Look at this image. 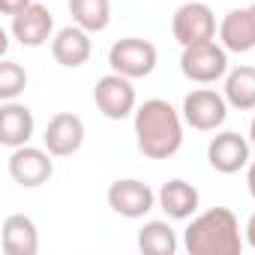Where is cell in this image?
Instances as JSON below:
<instances>
[{
    "label": "cell",
    "instance_id": "1",
    "mask_svg": "<svg viewBox=\"0 0 255 255\" xmlns=\"http://www.w3.org/2000/svg\"><path fill=\"white\" fill-rule=\"evenodd\" d=\"M183 114L168 99H144L135 114V141L147 159H171L183 147Z\"/></svg>",
    "mask_w": 255,
    "mask_h": 255
},
{
    "label": "cell",
    "instance_id": "2",
    "mask_svg": "<svg viewBox=\"0 0 255 255\" xmlns=\"http://www.w3.org/2000/svg\"><path fill=\"white\" fill-rule=\"evenodd\" d=\"M246 237L240 234V222L228 207H210L183 231V249L189 255H240Z\"/></svg>",
    "mask_w": 255,
    "mask_h": 255
},
{
    "label": "cell",
    "instance_id": "3",
    "mask_svg": "<svg viewBox=\"0 0 255 255\" xmlns=\"http://www.w3.org/2000/svg\"><path fill=\"white\" fill-rule=\"evenodd\" d=\"M180 72L195 84H213V81L225 78L228 75V51H225V45L216 42V39L186 45L183 54H180Z\"/></svg>",
    "mask_w": 255,
    "mask_h": 255
},
{
    "label": "cell",
    "instance_id": "4",
    "mask_svg": "<svg viewBox=\"0 0 255 255\" xmlns=\"http://www.w3.org/2000/svg\"><path fill=\"white\" fill-rule=\"evenodd\" d=\"M156 60H159V51L153 42L141 39V36H126V39H117L111 48H108V66L111 72H120L126 78H147L153 69H156Z\"/></svg>",
    "mask_w": 255,
    "mask_h": 255
},
{
    "label": "cell",
    "instance_id": "5",
    "mask_svg": "<svg viewBox=\"0 0 255 255\" xmlns=\"http://www.w3.org/2000/svg\"><path fill=\"white\" fill-rule=\"evenodd\" d=\"M228 99L225 93H216L210 87H198V90H189L183 96V120L198 132H216L219 126L228 120Z\"/></svg>",
    "mask_w": 255,
    "mask_h": 255
},
{
    "label": "cell",
    "instance_id": "6",
    "mask_svg": "<svg viewBox=\"0 0 255 255\" xmlns=\"http://www.w3.org/2000/svg\"><path fill=\"white\" fill-rule=\"evenodd\" d=\"M93 102L108 120H126L138 108V96H135L132 78H126L120 72L102 75L96 81V87H93Z\"/></svg>",
    "mask_w": 255,
    "mask_h": 255
},
{
    "label": "cell",
    "instance_id": "7",
    "mask_svg": "<svg viewBox=\"0 0 255 255\" xmlns=\"http://www.w3.org/2000/svg\"><path fill=\"white\" fill-rule=\"evenodd\" d=\"M171 33L183 48L210 42V39H216V15L201 0H189V3L177 6V12L171 18Z\"/></svg>",
    "mask_w": 255,
    "mask_h": 255
},
{
    "label": "cell",
    "instance_id": "8",
    "mask_svg": "<svg viewBox=\"0 0 255 255\" xmlns=\"http://www.w3.org/2000/svg\"><path fill=\"white\" fill-rule=\"evenodd\" d=\"M108 198V207L123 216V219H141L147 216L159 201H156V192L144 183V180H135V177H123V180H114L105 192Z\"/></svg>",
    "mask_w": 255,
    "mask_h": 255
},
{
    "label": "cell",
    "instance_id": "9",
    "mask_svg": "<svg viewBox=\"0 0 255 255\" xmlns=\"http://www.w3.org/2000/svg\"><path fill=\"white\" fill-rule=\"evenodd\" d=\"M6 168H9V177H12L18 186L36 189V186H42V183L51 180V174H54V156H51L48 150L21 144V147H15V150L9 153Z\"/></svg>",
    "mask_w": 255,
    "mask_h": 255
},
{
    "label": "cell",
    "instance_id": "10",
    "mask_svg": "<svg viewBox=\"0 0 255 255\" xmlns=\"http://www.w3.org/2000/svg\"><path fill=\"white\" fill-rule=\"evenodd\" d=\"M42 144L51 156L63 159V156H72L81 150L84 144V120L72 111H60L48 120L45 132H42Z\"/></svg>",
    "mask_w": 255,
    "mask_h": 255
},
{
    "label": "cell",
    "instance_id": "11",
    "mask_svg": "<svg viewBox=\"0 0 255 255\" xmlns=\"http://www.w3.org/2000/svg\"><path fill=\"white\" fill-rule=\"evenodd\" d=\"M249 144L240 132H219L207 144V162L219 174H237L240 168L249 165Z\"/></svg>",
    "mask_w": 255,
    "mask_h": 255
},
{
    "label": "cell",
    "instance_id": "12",
    "mask_svg": "<svg viewBox=\"0 0 255 255\" xmlns=\"http://www.w3.org/2000/svg\"><path fill=\"white\" fill-rule=\"evenodd\" d=\"M12 36L18 39V45L24 48H39L51 39V30H54V15L48 12L45 3H33L27 9H21L18 15H12Z\"/></svg>",
    "mask_w": 255,
    "mask_h": 255
},
{
    "label": "cell",
    "instance_id": "13",
    "mask_svg": "<svg viewBox=\"0 0 255 255\" xmlns=\"http://www.w3.org/2000/svg\"><path fill=\"white\" fill-rule=\"evenodd\" d=\"M219 42L231 54H246L255 48V3L231 9L219 21Z\"/></svg>",
    "mask_w": 255,
    "mask_h": 255
},
{
    "label": "cell",
    "instance_id": "14",
    "mask_svg": "<svg viewBox=\"0 0 255 255\" xmlns=\"http://www.w3.org/2000/svg\"><path fill=\"white\" fill-rule=\"evenodd\" d=\"M33 129H36V120H33V111L15 99L0 105V144L15 150L21 144H27L33 138Z\"/></svg>",
    "mask_w": 255,
    "mask_h": 255
},
{
    "label": "cell",
    "instance_id": "15",
    "mask_svg": "<svg viewBox=\"0 0 255 255\" xmlns=\"http://www.w3.org/2000/svg\"><path fill=\"white\" fill-rule=\"evenodd\" d=\"M90 51H93V42H90V33L78 24H69L63 30L54 33L51 39V54L60 66L66 69H78L90 60Z\"/></svg>",
    "mask_w": 255,
    "mask_h": 255
},
{
    "label": "cell",
    "instance_id": "16",
    "mask_svg": "<svg viewBox=\"0 0 255 255\" xmlns=\"http://www.w3.org/2000/svg\"><path fill=\"white\" fill-rule=\"evenodd\" d=\"M0 246L6 255H36L39 252V231L36 222L24 213H9L0 228Z\"/></svg>",
    "mask_w": 255,
    "mask_h": 255
},
{
    "label": "cell",
    "instance_id": "17",
    "mask_svg": "<svg viewBox=\"0 0 255 255\" xmlns=\"http://www.w3.org/2000/svg\"><path fill=\"white\" fill-rule=\"evenodd\" d=\"M156 201H159V207L165 210L168 219H192L198 213L201 195H198V189L192 183L174 177V180L162 183V189L156 192Z\"/></svg>",
    "mask_w": 255,
    "mask_h": 255
},
{
    "label": "cell",
    "instance_id": "18",
    "mask_svg": "<svg viewBox=\"0 0 255 255\" xmlns=\"http://www.w3.org/2000/svg\"><path fill=\"white\" fill-rule=\"evenodd\" d=\"M222 93H225V99H228L231 108L252 111L255 108V66L243 63V66L228 69L225 84H222Z\"/></svg>",
    "mask_w": 255,
    "mask_h": 255
},
{
    "label": "cell",
    "instance_id": "19",
    "mask_svg": "<svg viewBox=\"0 0 255 255\" xmlns=\"http://www.w3.org/2000/svg\"><path fill=\"white\" fill-rule=\"evenodd\" d=\"M69 15L87 33H102L111 24V0H69Z\"/></svg>",
    "mask_w": 255,
    "mask_h": 255
},
{
    "label": "cell",
    "instance_id": "20",
    "mask_svg": "<svg viewBox=\"0 0 255 255\" xmlns=\"http://www.w3.org/2000/svg\"><path fill=\"white\" fill-rule=\"evenodd\" d=\"M138 249L144 255H174L177 252V234L168 222L150 219L138 231Z\"/></svg>",
    "mask_w": 255,
    "mask_h": 255
},
{
    "label": "cell",
    "instance_id": "21",
    "mask_svg": "<svg viewBox=\"0 0 255 255\" xmlns=\"http://www.w3.org/2000/svg\"><path fill=\"white\" fill-rule=\"evenodd\" d=\"M27 87V69L15 60H3L0 63V99L9 102V99H18Z\"/></svg>",
    "mask_w": 255,
    "mask_h": 255
},
{
    "label": "cell",
    "instance_id": "22",
    "mask_svg": "<svg viewBox=\"0 0 255 255\" xmlns=\"http://www.w3.org/2000/svg\"><path fill=\"white\" fill-rule=\"evenodd\" d=\"M30 3H33V0H0V12L12 18V15H18L21 9H27Z\"/></svg>",
    "mask_w": 255,
    "mask_h": 255
},
{
    "label": "cell",
    "instance_id": "23",
    "mask_svg": "<svg viewBox=\"0 0 255 255\" xmlns=\"http://www.w3.org/2000/svg\"><path fill=\"white\" fill-rule=\"evenodd\" d=\"M243 237H246V246L255 249V213L246 219V228H243Z\"/></svg>",
    "mask_w": 255,
    "mask_h": 255
},
{
    "label": "cell",
    "instance_id": "24",
    "mask_svg": "<svg viewBox=\"0 0 255 255\" xmlns=\"http://www.w3.org/2000/svg\"><path fill=\"white\" fill-rule=\"evenodd\" d=\"M246 189H249V195H252V201H255V159L246 165Z\"/></svg>",
    "mask_w": 255,
    "mask_h": 255
},
{
    "label": "cell",
    "instance_id": "25",
    "mask_svg": "<svg viewBox=\"0 0 255 255\" xmlns=\"http://www.w3.org/2000/svg\"><path fill=\"white\" fill-rule=\"evenodd\" d=\"M249 141H252V147H255V117H252V123H249Z\"/></svg>",
    "mask_w": 255,
    "mask_h": 255
}]
</instances>
